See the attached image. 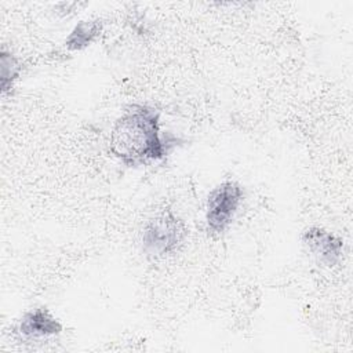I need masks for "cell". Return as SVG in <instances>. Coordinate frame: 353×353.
<instances>
[{
    "mask_svg": "<svg viewBox=\"0 0 353 353\" xmlns=\"http://www.w3.org/2000/svg\"><path fill=\"white\" fill-rule=\"evenodd\" d=\"M102 32V22L101 19H90V21H80L70 34L66 37L65 46L68 50L79 51L88 47L92 41H95Z\"/></svg>",
    "mask_w": 353,
    "mask_h": 353,
    "instance_id": "obj_6",
    "label": "cell"
},
{
    "mask_svg": "<svg viewBox=\"0 0 353 353\" xmlns=\"http://www.w3.org/2000/svg\"><path fill=\"white\" fill-rule=\"evenodd\" d=\"M179 139L161 130L160 112L143 103L128 105L109 135V152L127 167H142L165 159Z\"/></svg>",
    "mask_w": 353,
    "mask_h": 353,
    "instance_id": "obj_1",
    "label": "cell"
},
{
    "mask_svg": "<svg viewBox=\"0 0 353 353\" xmlns=\"http://www.w3.org/2000/svg\"><path fill=\"white\" fill-rule=\"evenodd\" d=\"M188 226L172 210L164 208L154 214L143 226L142 250L152 258H163L174 254L188 237Z\"/></svg>",
    "mask_w": 353,
    "mask_h": 353,
    "instance_id": "obj_2",
    "label": "cell"
},
{
    "mask_svg": "<svg viewBox=\"0 0 353 353\" xmlns=\"http://www.w3.org/2000/svg\"><path fill=\"white\" fill-rule=\"evenodd\" d=\"M63 327L61 321L44 307H34L28 310L18 324V332L25 339H43L57 336L62 332Z\"/></svg>",
    "mask_w": 353,
    "mask_h": 353,
    "instance_id": "obj_5",
    "label": "cell"
},
{
    "mask_svg": "<svg viewBox=\"0 0 353 353\" xmlns=\"http://www.w3.org/2000/svg\"><path fill=\"white\" fill-rule=\"evenodd\" d=\"M0 65H1V90L6 94L19 76L21 62L12 52L3 48L0 52Z\"/></svg>",
    "mask_w": 353,
    "mask_h": 353,
    "instance_id": "obj_7",
    "label": "cell"
},
{
    "mask_svg": "<svg viewBox=\"0 0 353 353\" xmlns=\"http://www.w3.org/2000/svg\"><path fill=\"white\" fill-rule=\"evenodd\" d=\"M302 241L309 251L327 266L336 265L342 258L343 240L323 228L312 226L306 229Z\"/></svg>",
    "mask_w": 353,
    "mask_h": 353,
    "instance_id": "obj_4",
    "label": "cell"
},
{
    "mask_svg": "<svg viewBox=\"0 0 353 353\" xmlns=\"http://www.w3.org/2000/svg\"><path fill=\"white\" fill-rule=\"evenodd\" d=\"M244 199V189L236 181H225L207 199L205 223L211 234H222L233 222Z\"/></svg>",
    "mask_w": 353,
    "mask_h": 353,
    "instance_id": "obj_3",
    "label": "cell"
}]
</instances>
